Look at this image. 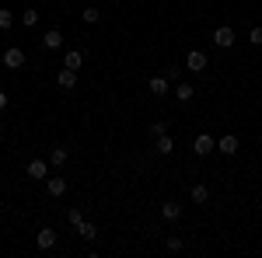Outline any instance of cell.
I'll list each match as a JSON object with an SVG mask.
<instances>
[{
  "label": "cell",
  "mask_w": 262,
  "mask_h": 258,
  "mask_svg": "<svg viewBox=\"0 0 262 258\" xmlns=\"http://www.w3.org/2000/svg\"><path fill=\"white\" fill-rule=\"evenodd\" d=\"M154 150H158L161 157H168V154L175 150V143H171V136H168V133H161V136H158V143H154Z\"/></svg>",
  "instance_id": "cell-10"
},
{
  "label": "cell",
  "mask_w": 262,
  "mask_h": 258,
  "mask_svg": "<svg viewBox=\"0 0 262 258\" xmlns=\"http://www.w3.org/2000/svg\"><path fill=\"white\" fill-rule=\"evenodd\" d=\"M0 108H7V95L4 91H0Z\"/></svg>",
  "instance_id": "cell-26"
},
{
  "label": "cell",
  "mask_w": 262,
  "mask_h": 258,
  "mask_svg": "<svg viewBox=\"0 0 262 258\" xmlns=\"http://www.w3.org/2000/svg\"><path fill=\"white\" fill-rule=\"evenodd\" d=\"M168 251H182V238H168Z\"/></svg>",
  "instance_id": "cell-25"
},
{
  "label": "cell",
  "mask_w": 262,
  "mask_h": 258,
  "mask_svg": "<svg viewBox=\"0 0 262 258\" xmlns=\"http://www.w3.org/2000/svg\"><path fill=\"white\" fill-rule=\"evenodd\" d=\"M150 91L154 95H168V77H150Z\"/></svg>",
  "instance_id": "cell-16"
},
{
  "label": "cell",
  "mask_w": 262,
  "mask_h": 258,
  "mask_svg": "<svg viewBox=\"0 0 262 258\" xmlns=\"http://www.w3.org/2000/svg\"><path fill=\"white\" fill-rule=\"evenodd\" d=\"M185 70H192V74H203V70H206V56H203L200 49H192V53L185 56Z\"/></svg>",
  "instance_id": "cell-5"
},
{
  "label": "cell",
  "mask_w": 262,
  "mask_h": 258,
  "mask_svg": "<svg viewBox=\"0 0 262 258\" xmlns=\"http://www.w3.org/2000/svg\"><path fill=\"white\" fill-rule=\"evenodd\" d=\"M210 150H217V139L210 136V133H200V136L192 139V154H196V157H206Z\"/></svg>",
  "instance_id": "cell-1"
},
{
  "label": "cell",
  "mask_w": 262,
  "mask_h": 258,
  "mask_svg": "<svg viewBox=\"0 0 262 258\" xmlns=\"http://www.w3.org/2000/svg\"><path fill=\"white\" fill-rule=\"evenodd\" d=\"M81 18H84V21H88V25H95V21H98V18H101V14H98V11H95V7H88V11H84Z\"/></svg>",
  "instance_id": "cell-21"
},
{
  "label": "cell",
  "mask_w": 262,
  "mask_h": 258,
  "mask_svg": "<svg viewBox=\"0 0 262 258\" xmlns=\"http://www.w3.org/2000/svg\"><path fill=\"white\" fill-rule=\"evenodd\" d=\"M175 98L179 101H192L196 98V87H192V84H179V87H175Z\"/></svg>",
  "instance_id": "cell-12"
},
{
  "label": "cell",
  "mask_w": 262,
  "mask_h": 258,
  "mask_svg": "<svg viewBox=\"0 0 262 258\" xmlns=\"http://www.w3.org/2000/svg\"><path fill=\"white\" fill-rule=\"evenodd\" d=\"M11 11H0V32H7V28H11Z\"/></svg>",
  "instance_id": "cell-20"
},
{
  "label": "cell",
  "mask_w": 262,
  "mask_h": 258,
  "mask_svg": "<svg viewBox=\"0 0 262 258\" xmlns=\"http://www.w3.org/2000/svg\"><path fill=\"white\" fill-rule=\"evenodd\" d=\"M39 248L42 251H53V248H56V230H53V227H42L39 230Z\"/></svg>",
  "instance_id": "cell-7"
},
{
  "label": "cell",
  "mask_w": 262,
  "mask_h": 258,
  "mask_svg": "<svg viewBox=\"0 0 262 258\" xmlns=\"http://www.w3.org/2000/svg\"><path fill=\"white\" fill-rule=\"evenodd\" d=\"M49 164H53V168H63V164H67V147H56V150L49 154Z\"/></svg>",
  "instance_id": "cell-15"
},
{
  "label": "cell",
  "mask_w": 262,
  "mask_h": 258,
  "mask_svg": "<svg viewBox=\"0 0 262 258\" xmlns=\"http://www.w3.org/2000/svg\"><path fill=\"white\" fill-rule=\"evenodd\" d=\"M248 42H252V45H262V28H252V32H248Z\"/></svg>",
  "instance_id": "cell-23"
},
{
  "label": "cell",
  "mask_w": 262,
  "mask_h": 258,
  "mask_svg": "<svg viewBox=\"0 0 262 258\" xmlns=\"http://www.w3.org/2000/svg\"><path fill=\"white\" fill-rule=\"evenodd\" d=\"M67 220H70V223H74V227H81V223H84L81 209H70V213H67Z\"/></svg>",
  "instance_id": "cell-22"
},
{
  "label": "cell",
  "mask_w": 262,
  "mask_h": 258,
  "mask_svg": "<svg viewBox=\"0 0 262 258\" xmlns=\"http://www.w3.org/2000/svg\"><path fill=\"white\" fill-rule=\"evenodd\" d=\"M206 199H210V189H206V185H192V202H206Z\"/></svg>",
  "instance_id": "cell-17"
},
{
  "label": "cell",
  "mask_w": 262,
  "mask_h": 258,
  "mask_svg": "<svg viewBox=\"0 0 262 258\" xmlns=\"http://www.w3.org/2000/svg\"><path fill=\"white\" fill-rule=\"evenodd\" d=\"M56 84H60L63 91H74V87H77V70H70V66H63L60 74H56Z\"/></svg>",
  "instance_id": "cell-4"
},
{
  "label": "cell",
  "mask_w": 262,
  "mask_h": 258,
  "mask_svg": "<svg viewBox=\"0 0 262 258\" xmlns=\"http://www.w3.org/2000/svg\"><path fill=\"white\" fill-rule=\"evenodd\" d=\"M42 45H46V49H60V45H63V32H56V28H49V32L42 35Z\"/></svg>",
  "instance_id": "cell-9"
},
{
  "label": "cell",
  "mask_w": 262,
  "mask_h": 258,
  "mask_svg": "<svg viewBox=\"0 0 262 258\" xmlns=\"http://www.w3.org/2000/svg\"><path fill=\"white\" fill-rule=\"evenodd\" d=\"M150 133H154V136H161V133H168V122H150Z\"/></svg>",
  "instance_id": "cell-24"
},
{
  "label": "cell",
  "mask_w": 262,
  "mask_h": 258,
  "mask_svg": "<svg viewBox=\"0 0 262 258\" xmlns=\"http://www.w3.org/2000/svg\"><path fill=\"white\" fill-rule=\"evenodd\" d=\"M49 175V164L42 157H35V160H28V178H46Z\"/></svg>",
  "instance_id": "cell-8"
},
{
  "label": "cell",
  "mask_w": 262,
  "mask_h": 258,
  "mask_svg": "<svg viewBox=\"0 0 262 258\" xmlns=\"http://www.w3.org/2000/svg\"><path fill=\"white\" fill-rule=\"evenodd\" d=\"M213 45H217V49H231V45H234V28H231V25H221V28L213 32Z\"/></svg>",
  "instance_id": "cell-2"
},
{
  "label": "cell",
  "mask_w": 262,
  "mask_h": 258,
  "mask_svg": "<svg viewBox=\"0 0 262 258\" xmlns=\"http://www.w3.org/2000/svg\"><path fill=\"white\" fill-rule=\"evenodd\" d=\"M81 63H84V53L70 49V53H67V60H63V66H70V70H81Z\"/></svg>",
  "instance_id": "cell-11"
},
{
  "label": "cell",
  "mask_w": 262,
  "mask_h": 258,
  "mask_svg": "<svg viewBox=\"0 0 262 258\" xmlns=\"http://www.w3.org/2000/svg\"><path fill=\"white\" fill-rule=\"evenodd\" d=\"M4 66H11V70H21V66H25V53H21L18 45L4 49Z\"/></svg>",
  "instance_id": "cell-3"
},
{
  "label": "cell",
  "mask_w": 262,
  "mask_h": 258,
  "mask_svg": "<svg viewBox=\"0 0 262 258\" xmlns=\"http://www.w3.org/2000/svg\"><path fill=\"white\" fill-rule=\"evenodd\" d=\"M217 150H221V154H227V157H234V154H238V136H231V133H227V136H221V139H217Z\"/></svg>",
  "instance_id": "cell-6"
},
{
  "label": "cell",
  "mask_w": 262,
  "mask_h": 258,
  "mask_svg": "<svg viewBox=\"0 0 262 258\" xmlns=\"http://www.w3.org/2000/svg\"><path fill=\"white\" fill-rule=\"evenodd\" d=\"M161 217L164 220H179L182 217V206H179V202H164V206H161Z\"/></svg>",
  "instance_id": "cell-14"
},
{
  "label": "cell",
  "mask_w": 262,
  "mask_h": 258,
  "mask_svg": "<svg viewBox=\"0 0 262 258\" xmlns=\"http://www.w3.org/2000/svg\"><path fill=\"white\" fill-rule=\"evenodd\" d=\"M21 21H25L28 28H35V25H39V11H25V14H21Z\"/></svg>",
  "instance_id": "cell-18"
},
{
  "label": "cell",
  "mask_w": 262,
  "mask_h": 258,
  "mask_svg": "<svg viewBox=\"0 0 262 258\" xmlns=\"http://www.w3.org/2000/svg\"><path fill=\"white\" fill-rule=\"evenodd\" d=\"M46 189H49V196H63V192H67V178H49Z\"/></svg>",
  "instance_id": "cell-13"
},
{
  "label": "cell",
  "mask_w": 262,
  "mask_h": 258,
  "mask_svg": "<svg viewBox=\"0 0 262 258\" xmlns=\"http://www.w3.org/2000/svg\"><path fill=\"white\" fill-rule=\"evenodd\" d=\"M77 230H81V238H88V241H95V234H98V230H95V223H81Z\"/></svg>",
  "instance_id": "cell-19"
}]
</instances>
